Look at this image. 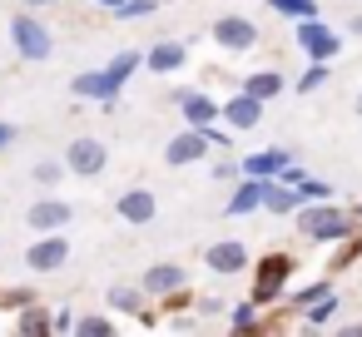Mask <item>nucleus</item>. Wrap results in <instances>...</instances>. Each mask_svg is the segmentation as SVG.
Segmentation results:
<instances>
[{"mask_svg": "<svg viewBox=\"0 0 362 337\" xmlns=\"http://www.w3.org/2000/svg\"><path fill=\"white\" fill-rule=\"evenodd\" d=\"M293 213H298V228H303L308 238H317V243H342L347 233H357V228H352L357 218H347L342 208H332V199H322V203H298Z\"/></svg>", "mask_w": 362, "mask_h": 337, "instance_id": "1", "label": "nucleus"}, {"mask_svg": "<svg viewBox=\"0 0 362 337\" xmlns=\"http://www.w3.org/2000/svg\"><path fill=\"white\" fill-rule=\"evenodd\" d=\"M288 278H293V258H288V253H268V258L258 263V273H253V292H248V297H253L258 307H268V302L288 288Z\"/></svg>", "mask_w": 362, "mask_h": 337, "instance_id": "2", "label": "nucleus"}, {"mask_svg": "<svg viewBox=\"0 0 362 337\" xmlns=\"http://www.w3.org/2000/svg\"><path fill=\"white\" fill-rule=\"evenodd\" d=\"M11 40H16V50H21V60H50V50H55V40H50V30L25 11V16H16L11 20Z\"/></svg>", "mask_w": 362, "mask_h": 337, "instance_id": "3", "label": "nucleus"}, {"mask_svg": "<svg viewBox=\"0 0 362 337\" xmlns=\"http://www.w3.org/2000/svg\"><path fill=\"white\" fill-rule=\"evenodd\" d=\"M293 40L303 45V55L308 60H337V50H342V40H337V30H327L317 16H308V20H298V30H293Z\"/></svg>", "mask_w": 362, "mask_h": 337, "instance_id": "4", "label": "nucleus"}, {"mask_svg": "<svg viewBox=\"0 0 362 337\" xmlns=\"http://www.w3.org/2000/svg\"><path fill=\"white\" fill-rule=\"evenodd\" d=\"M65 263H70L65 233H40V238L25 248V268H35V273H60Z\"/></svg>", "mask_w": 362, "mask_h": 337, "instance_id": "5", "label": "nucleus"}, {"mask_svg": "<svg viewBox=\"0 0 362 337\" xmlns=\"http://www.w3.org/2000/svg\"><path fill=\"white\" fill-rule=\"evenodd\" d=\"M105 164H110V149H105L100 139H75V144L65 149V169L80 174V179H95Z\"/></svg>", "mask_w": 362, "mask_h": 337, "instance_id": "6", "label": "nucleus"}, {"mask_svg": "<svg viewBox=\"0 0 362 337\" xmlns=\"http://www.w3.org/2000/svg\"><path fill=\"white\" fill-rule=\"evenodd\" d=\"M70 218H75V208L65 199H35L30 213H25V223L35 233H60V228H70Z\"/></svg>", "mask_w": 362, "mask_h": 337, "instance_id": "7", "label": "nucleus"}, {"mask_svg": "<svg viewBox=\"0 0 362 337\" xmlns=\"http://www.w3.org/2000/svg\"><path fill=\"white\" fill-rule=\"evenodd\" d=\"M214 40L223 50H253L258 45V25L243 20V16H223V20H214Z\"/></svg>", "mask_w": 362, "mask_h": 337, "instance_id": "8", "label": "nucleus"}, {"mask_svg": "<svg viewBox=\"0 0 362 337\" xmlns=\"http://www.w3.org/2000/svg\"><path fill=\"white\" fill-rule=\"evenodd\" d=\"M174 105H179V114H184L189 129H209L218 119V105L209 95H199V90H174Z\"/></svg>", "mask_w": 362, "mask_h": 337, "instance_id": "9", "label": "nucleus"}, {"mask_svg": "<svg viewBox=\"0 0 362 337\" xmlns=\"http://www.w3.org/2000/svg\"><path fill=\"white\" fill-rule=\"evenodd\" d=\"M209 149H214V144H209V134H204V129H184V134H174V139H169L164 159H169L174 169H184V164H199Z\"/></svg>", "mask_w": 362, "mask_h": 337, "instance_id": "10", "label": "nucleus"}, {"mask_svg": "<svg viewBox=\"0 0 362 337\" xmlns=\"http://www.w3.org/2000/svg\"><path fill=\"white\" fill-rule=\"evenodd\" d=\"M115 208H119V218H124V223H134V228L154 223V213H159V203H154V194H149V189H124Z\"/></svg>", "mask_w": 362, "mask_h": 337, "instance_id": "11", "label": "nucleus"}, {"mask_svg": "<svg viewBox=\"0 0 362 337\" xmlns=\"http://www.w3.org/2000/svg\"><path fill=\"white\" fill-rule=\"evenodd\" d=\"M204 263H209L214 273L233 278V273H243V268H248V248H243L238 238H223V243H214V248L204 253Z\"/></svg>", "mask_w": 362, "mask_h": 337, "instance_id": "12", "label": "nucleus"}, {"mask_svg": "<svg viewBox=\"0 0 362 337\" xmlns=\"http://www.w3.org/2000/svg\"><path fill=\"white\" fill-rule=\"evenodd\" d=\"M218 114H223L233 129H253V124L263 119V100H258V95H248V90H238L228 105H218Z\"/></svg>", "mask_w": 362, "mask_h": 337, "instance_id": "13", "label": "nucleus"}, {"mask_svg": "<svg viewBox=\"0 0 362 337\" xmlns=\"http://www.w3.org/2000/svg\"><path fill=\"white\" fill-rule=\"evenodd\" d=\"M139 65H144V55H139V50H119V55H115V60L105 65V85H110V95H115V100H119L124 80H129V75H134Z\"/></svg>", "mask_w": 362, "mask_h": 337, "instance_id": "14", "label": "nucleus"}, {"mask_svg": "<svg viewBox=\"0 0 362 337\" xmlns=\"http://www.w3.org/2000/svg\"><path fill=\"white\" fill-rule=\"evenodd\" d=\"M263 184L268 179H243L238 189H233V199H228V218H243V213H253V208H263Z\"/></svg>", "mask_w": 362, "mask_h": 337, "instance_id": "15", "label": "nucleus"}, {"mask_svg": "<svg viewBox=\"0 0 362 337\" xmlns=\"http://www.w3.org/2000/svg\"><path fill=\"white\" fill-rule=\"evenodd\" d=\"M174 288H184V268H179V263H154V268L144 273V292L164 297V292H174Z\"/></svg>", "mask_w": 362, "mask_h": 337, "instance_id": "16", "label": "nucleus"}, {"mask_svg": "<svg viewBox=\"0 0 362 337\" xmlns=\"http://www.w3.org/2000/svg\"><path fill=\"white\" fill-rule=\"evenodd\" d=\"M283 164H288V149H258V154L243 159V174L248 179H273Z\"/></svg>", "mask_w": 362, "mask_h": 337, "instance_id": "17", "label": "nucleus"}, {"mask_svg": "<svg viewBox=\"0 0 362 337\" xmlns=\"http://www.w3.org/2000/svg\"><path fill=\"white\" fill-rule=\"evenodd\" d=\"M144 65H149L154 75H174V70H184V45L164 40V45H154V50L144 55Z\"/></svg>", "mask_w": 362, "mask_h": 337, "instance_id": "18", "label": "nucleus"}, {"mask_svg": "<svg viewBox=\"0 0 362 337\" xmlns=\"http://www.w3.org/2000/svg\"><path fill=\"white\" fill-rule=\"evenodd\" d=\"M298 203H303V199H298L293 184H273V179L263 184V208H268V213H293Z\"/></svg>", "mask_w": 362, "mask_h": 337, "instance_id": "19", "label": "nucleus"}, {"mask_svg": "<svg viewBox=\"0 0 362 337\" xmlns=\"http://www.w3.org/2000/svg\"><path fill=\"white\" fill-rule=\"evenodd\" d=\"M80 100H100V105H115V95H110V85H105V70H95V75H75V85H70Z\"/></svg>", "mask_w": 362, "mask_h": 337, "instance_id": "20", "label": "nucleus"}, {"mask_svg": "<svg viewBox=\"0 0 362 337\" xmlns=\"http://www.w3.org/2000/svg\"><path fill=\"white\" fill-rule=\"evenodd\" d=\"M238 90H248V95H258V100L268 105L273 95H283V75H278V70H258V75H248Z\"/></svg>", "mask_w": 362, "mask_h": 337, "instance_id": "21", "label": "nucleus"}, {"mask_svg": "<svg viewBox=\"0 0 362 337\" xmlns=\"http://www.w3.org/2000/svg\"><path fill=\"white\" fill-rule=\"evenodd\" d=\"M110 307H115V312H129V317H139V312H144V292L119 283V288H110Z\"/></svg>", "mask_w": 362, "mask_h": 337, "instance_id": "22", "label": "nucleus"}, {"mask_svg": "<svg viewBox=\"0 0 362 337\" xmlns=\"http://www.w3.org/2000/svg\"><path fill=\"white\" fill-rule=\"evenodd\" d=\"M337 307H342L337 292H322L317 302H308V327H327V322L337 317Z\"/></svg>", "mask_w": 362, "mask_h": 337, "instance_id": "23", "label": "nucleus"}, {"mask_svg": "<svg viewBox=\"0 0 362 337\" xmlns=\"http://www.w3.org/2000/svg\"><path fill=\"white\" fill-rule=\"evenodd\" d=\"M65 174H70V169H65L60 159H40V164H35V184H40V189H55Z\"/></svg>", "mask_w": 362, "mask_h": 337, "instance_id": "24", "label": "nucleus"}, {"mask_svg": "<svg viewBox=\"0 0 362 337\" xmlns=\"http://www.w3.org/2000/svg\"><path fill=\"white\" fill-rule=\"evenodd\" d=\"M357 253H362V238H357V233H347V238H342V248H337V253L327 258V268H332V273H342V268H347V263H352Z\"/></svg>", "mask_w": 362, "mask_h": 337, "instance_id": "25", "label": "nucleus"}, {"mask_svg": "<svg viewBox=\"0 0 362 337\" xmlns=\"http://www.w3.org/2000/svg\"><path fill=\"white\" fill-rule=\"evenodd\" d=\"M233 332H258V302L253 297L233 307Z\"/></svg>", "mask_w": 362, "mask_h": 337, "instance_id": "26", "label": "nucleus"}, {"mask_svg": "<svg viewBox=\"0 0 362 337\" xmlns=\"http://www.w3.org/2000/svg\"><path fill=\"white\" fill-rule=\"evenodd\" d=\"M298 199H303V203H322V199H332V184H322V179H303V184H298Z\"/></svg>", "mask_w": 362, "mask_h": 337, "instance_id": "27", "label": "nucleus"}, {"mask_svg": "<svg viewBox=\"0 0 362 337\" xmlns=\"http://www.w3.org/2000/svg\"><path fill=\"white\" fill-rule=\"evenodd\" d=\"M273 11H283V16H298V20H308V16H317V6L313 0H268Z\"/></svg>", "mask_w": 362, "mask_h": 337, "instance_id": "28", "label": "nucleus"}, {"mask_svg": "<svg viewBox=\"0 0 362 337\" xmlns=\"http://www.w3.org/2000/svg\"><path fill=\"white\" fill-rule=\"evenodd\" d=\"M327 80V60H308V70H303V80H298V90L308 95V90H317Z\"/></svg>", "mask_w": 362, "mask_h": 337, "instance_id": "29", "label": "nucleus"}, {"mask_svg": "<svg viewBox=\"0 0 362 337\" xmlns=\"http://www.w3.org/2000/svg\"><path fill=\"white\" fill-rule=\"evenodd\" d=\"M75 332H85V337H110L115 327H110V317H80Z\"/></svg>", "mask_w": 362, "mask_h": 337, "instance_id": "30", "label": "nucleus"}, {"mask_svg": "<svg viewBox=\"0 0 362 337\" xmlns=\"http://www.w3.org/2000/svg\"><path fill=\"white\" fill-rule=\"evenodd\" d=\"M322 292H327V283H308V288H298V292H293V307H308V302H317Z\"/></svg>", "mask_w": 362, "mask_h": 337, "instance_id": "31", "label": "nucleus"}, {"mask_svg": "<svg viewBox=\"0 0 362 337\" xmlns=\"http://www.w3.org/2000/svg\"><path fill=\"white\" fill-rule=\"evenodd\" d=\"M50 327V317L40 312V307H30V312H21V332H45Z\"/></svg>", "mask_w": 362, "mask_h": 337, "instance_id": "32", "label": "nucleus"}, {"mask_svg": "<svg viewBox=\"0 0 362 337\" xmlns=\"http://www.w3.org/2000/svg\"><path fill=\"white\" fill-rule=\"evenodd\" d=\"M154 11V0H124V6L115 11V16H124V20H134V16H149Z\"/></svg>", "mask_w": 362, "mask_h": 337, "instance_id": "33", "label": "nucleus"}, {"mask_svg": "<svg viewBox=\"0 0 362 337\" xmlns=\"http://www.w3.org/2000/svg\"><path fill=\"white\" fill-rule=\"evenodd\" d=\"M233 174H238V164H228V159H223V164H214V179H233Z\"/></svg>", "mask_w": 362, "mask_h": 337, "instance_id": "34", "label": "nucleus"}, {"mask_svg": "<svg viewBox=\"0 0 362 337\" xmlns=\"http://www.w3.org/2000/svg\"><path fill=\"white\" fill-rule=\"evenodd\" d=\"M199 307H204V312H209V317H214V312H223V307H228V302H223V297H204V302H199Z\"/></svg>", "mask_w": 362, "mask_h": 337, "instance_id": "35", "label": "nucleus"}, {"mask_svg": "<svg viewBox=\"0 0 362 337\" xmlns=\"http://www.w3.org/2000/svg\"><path fill=\"white\" fill-rule=\"evenodd\" d=\"M11 144H16V129H11V124H0V149H11Z\"/></svg>", "mask_w": 362, "mask_h": 337, "instance_id": "36", "label": "nucleus"}, {"mask_svg": "<svg viewBox=\"0 0 362 337\" xmlns=\"http://www.w3.org/2000/svg\"><path fill=\"white\" fill-rule=\"evenodd\" d=\"M25 11H40V6H55V0H21Z\"/></svg>", "mask_w": 362, "mask_h": 337, "instance_id": "37", "label": "nucleus"}, {"mask_svg": "<svg viewBox=\"0 0 362 337\" xmlns=\"http://www.w3.org/2000/svg\"><path fill=\"white\" fill-rule=\"evenodd\" d=\"M347 30H352V35H362V16H352V20H347Z\"/></svg>", "mask_w": 362, "mask_h": 337, "instance_id": "38", "label": "nucleus"}, {"mask_svg": "<svg viewBox=\"0 0 362 337\" xmlns=\"http://www.w3.org/2000/svg\"><path fill=\"white\" fill-rule=\"evenodd\" d=\"M95 6H105V11H119V6H124V0H95Z\"/></svg>", "mask_w": 362, "mask_h": 337, "instance_id": "39", "label": "nucleus"}, {"mask_svg": "<svg viewBox=\"0 0 362 337\" xmlns=\"http://www.w3.org/2000/svg\"><path fill=\"white\" fill-rule=\"evenodd\" d=\"M357 114H362V95H357Z\"/></svg>", "mask_w": 362, "mask_h": 337, "instance_id": "40", "label": "nucleus"}, {"mask_svg": "<svg viewBox=\"0 0 362 337\" xmlns=\"http://www.w3.org/2000/svg\"><path fill=\"white\" fill-rule=\"evenodd\" d=\"M357 218H362V208H357Z\"/></svg>", "mask_w": 362, "mask_h": 337, "instance_id": "41", "label": "nucleus"}]
</instances>
